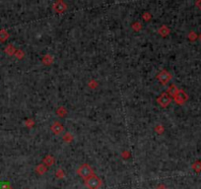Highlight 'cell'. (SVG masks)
<instances>
[{
  "label": "cell",
  "instance_id": "6da1fadb",
  "mask_svg": "<svg viewBox=\"0 0 201 189\" xmlns=\"http://www.w3.org/2000/svg\"><path fill=\"white\" fill-rule=\"evenodd\" d=\"M77 173L84 179H88V178H90L91 176L94 175V171L91 169V166L85 163V165H82L79 167L77 170Z\"/></svg>",
  "mask_w": 201,
  "mask_h": 189
},
{
  "label": "cell",
  "instance_id": "7a4b0ae2",
  "mask_svg": "<svg viewBox=\"0 0 201 189\" xmlns=\"http://www.w3.org/2000/svg\"><path fill=\"white\" fill-rule=\"evenodd\" d=\"M86 185L89 189H100L102 186V180L98 176L93 175L90 178L86 179Z\"/></svg>",
  "mask_w": 201,
  "mask_h": 189
},
{
  "label": "cell",
  "instance_id": "3957f363",
  "mask_svg": "<svg viewBox=\"0 0 201 189\" xmlns=\"http://www.w3.org/2000/svg\"><path fill=\"white\" fill-rule=\"evenodd\" d=\"M175 100H177L178 103H183L187 100V96H186L185 93H184V92L179 91L177 93V95L175 96Z\"/></svg>",
  "mask_w": 201,
  "mask_h": 189
},
{
  "label": "cell",
  "instance_id": "277c9868",
  "mask_svg": "<svg viewBox=\"0 0 201 189\" xmlns=\"http://www.w3.org/2000/svg\"><path fill=\"white\" fill-rule=\"evenodd\" d=\"M159 103H160L162 106H164V107H166L168 103H170V98H169V96H168L167 94H163L160 98H159Z\"/></svg>",
  "mask_w": 201,
  "mask_h": 189
},
{
  "label": "cell",
  "instance_id": "5b68a950",
  "mask_svg": "<svg viewBox=\"0 0 201 189\" xmlns=\"http://www.w3.org/2000/svg\"><path fill=\"white\" fill-rule=\"evenodd\" d=\"M62 130H63V128H62V125H60L59 123H54L52 125V131L55 133V134H59L60 132H62Z\"/></svg>",
  "mask_w": 201,
  "mask_h": 189
},
{
  "label": "cell",
  "instance_id": "8992f818",
  "mask_svg": "<svg viewBox=\"0 0 201 189\" xmlns=\"http://www.w3.org/2000/svg\"><path fill=\"white\" fill-rule=\"evenodd\" d=\"M193 169H194L196 171H200V170H201V163H200V162L195 163L194 165H193Z\"/></svg>",
  "mask_w": 201,
  "mask_h": 189
},
{
  "label": "cell",
  "instance_id": "52a82bcc",
  "mask_svg": "<svg viewBox=\"0 0 201 189\" xmlns=\"http://www.w3.org/2000/svg\"><path fill=\"white\" fill-rule=\"evenodd\" d=\"M169 92H170V93H171V95H173V96H175V95H177V93H178V90H177V88H175V86H171L170 88Z\"/></svg>",
  "mask_w": 201,
  "mask_h": 189
},
{
  "label": "cell",
  "instance_id": "ba28073f",
  "mask_svg": "<svg viewBox=\"0 0 201 189\" xmlns=\"http://www.w3.org/2000/svg\"><path fill=\"white\" fill-rule=\"evenodd\" d=\"M1 189H11V187L9 185H7V184H4V185H2Z\"/></svg>",
  "mask_w": 201,
  "mask_h": 189
},
{
  "label": "cell",
  "instance_id": "9c48e42d",
  "mask_svg": "<svg viewBox=\"0 0 201 189\" xmlns=\"http://www.w3.org/2000/svg\"><path fill=\"white\" fill-rule=\"evenodd\" d=\"M157 189H167V187H166V186H164V185H160V186H159Z\"/></svg>",
  "mask_w": 201,
  "mask_h": 189
},
{
  "label": "cell",
  "instance_id": "30bf717a",
  "mask_svg": "<svg viewBox=\"0 0 201 189\" xmlns=\"http://www.w3.org/2000/svg\"><path fill=\"white\" fill-rule=\"evenodd\" d=\"M198 5H199V7L201 8V2H198Z\"/></svg>",
  "mask_w": 201,
  "mask_h": 189
},
{
  "label": "cell",
  "instance_id": "8fae6325",
  "mask_svg": "<svg viewBox=\"0 0 201 189\" xmlns=\"http://www.w3.org/2000/svg\"><path fill=\"white\" fill-rule=\"evenodd\" d=\"M200 40H201V35H200Z\"/></svg>",
  "mask_w": 201,
  "mask_h": 189
}]
</instances>
